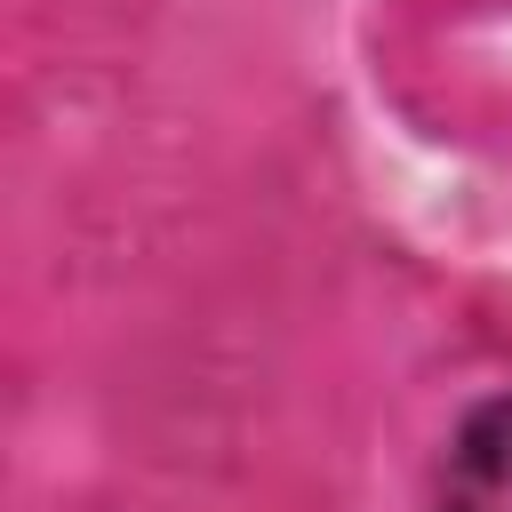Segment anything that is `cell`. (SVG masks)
Returning <instances> with one entry per match:
<instances>
[{
  "label": "cell",
  "mask_w": 512,
  "mask_h": 512,
  "mask_svg": "<svg viewBox=\"0 0 512 512\" xmlns=\"http://www.w3.org/2000/svg\"><path fill=\"white\" fill-rule=\"evenodd\" d=\"M424 512H512V392H488L456 416Z\"/></svg>",
  "instance_id": "1"
}]
</instances>
